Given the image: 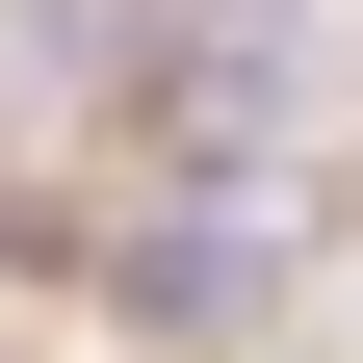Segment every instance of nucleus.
<instances>
[{"instance_id": "f257e3e1", "label": "nucleus", "mask_w": 363, "mask_h": 363, "mask_svg": "<svg viewBox=\"0 0 363 363\" xmlns=\"http://www.w3.org/2000/svg\"><path fill=\"white\" fill-rule=\"evenodd\" d=\"M104 286H130V337H259V286H286V234H259V208H156V234H130Z\"/></svg>"}, {"instance_id": "f03ea898", "label": "nucleus", "mask_w": 363, "mask_h": 363, "mask_svg": "<svg viewBox=\"0 0 363 363\" xmlns=\"http://www.w3.org/2000/svg\"><path fill=\"white\" fill-rule=\"evenodd\" d=\"M78 78H104V26L78 0H0V104H78Z\"/></svg>"}]
</instances>
